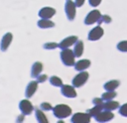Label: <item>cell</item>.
Here are the masks:
<instances>
[{"label": "cell", "mask_w": 127, "mask_h": 123, "mask_svg": "<svg viewBox=\"0 0 127 123\" xmlns=\"http://www.w3.org/2000/svg\"><path fill=\"white\" fill-rule=\"evenodd\" d=\"M54 115L59 119H64L71 114V108L66 104H58L53 107Z\"/></svg>", "instance_id": "1"}, {"label": "cell", "mask_w": 127, "mask_h": 123, "mask_svg": "<svg viewBox=\"0 0 127 123\" xmlns=\"http://www.w3.org/2000/svg\"><path fill=\"white\" fill-rule=\"evenodd\" d=\"M74 54H73V51L69 50L68 48L66 49H63L62 52H61V60L63 62V63L64 65H67V66H71V65H74Z\"/></svg>", "instance_id": "2"}, {"label": "cell", "mask_w": 127, "mask_h": 123, "mask_svg": "<svg viewBox=\"0 0 127 123\" xmlns=\"http://www.w3.org/2000/svg\"><path fill=\"white\" fill-rule=\"evenodd\" d=\"M87 79H88V72L81 70V72H79L78 74H76L73 77L71 83H72V85L74 87H80L86 82Z\"/></svg>", "instance_id": "3"}, {"label": "cell", "mask_w": 127, "mask_h": 123, "mask_svg": "<svg viewBox=\"0 0 127 123\" xmlns=\"http://www.w3.org/2000/svg\"><path fill=\"white\" fill-rule=\"evenodd\" d=\"M75 9H76V5L74 2H72L71 0H66L65 4H64V11L66 14V17L69 21H72L75 17Z\"/></svg>", "instance_id": "4"}, {"label": "cell", "mask_w": 127, "mask_h": 123, "mask_svg": "<svg viewBox=\"0 0 127 123\" xmlns=\"http://www.w3.org/2000/svg\"><path fill=\"white\" fill-rule=\"evenodd\" d=\"M91 116L88 113H81L77 112L72 115L71 117V122L72 123H87L90 121Z\"/></svg>", "instance_id": "5"}, {"label": "cell", "mask_w": 127, "mask_h": 123, "mask_svg": "<svg viewBox=\"0 0 127 123\" xmlns=\"http://www.w3.org/2000/svg\"><path fill=\"white\" fill-rule=\"evenodd\" d=\"M114 114L109 111V110H101L97 115L94 116L95 120L98 122H106V121H110L111 119H113Z\"/></svg>", "instance_id": "6"}, {"label": "cell", "mask_w": 127, "mask_h": 123, "mask_svg": "<svg viewBox=\"0 0 127 123\" xmlns=\"http://www.w3.org/2000/svg\"><path fill=\"white\" fill-rule=\"evenodd\" d=\"M100 16H101V14L98 10H92L86 15V17L84 19V24L85 25H91V24L97 22L98 19L100 18Z\"/></svg>", "instance_id": "7"}, {"label": "cell", "mask_w": 127, "mask_h": 123, "mask_svg": "<svg viewBox=\"0 0 127 123\" xmlns=\"http://www.w3.org/2000/svg\"><path fill=\"white\" fill-rule=\"evenodd\" d=\"M19 108H20L22 114H24V115H30V114L33 112V110H34V106H33L32 103H31L29 100H27V99H24V100H22V101L20 102Z\"/></svg>", "instance_id": "8"}, {"label": "cell", "mask_w": 127, "mask_h": 123, "mask_svg": "<svg viewBox=\"0 0 127 123\" xmlns=\"http://www.w3.org/2000/svg\"><path fill=\"white\" fill-rule=\"evenodd\" d=\"M77 40H78V39H77L76 36H69V37H66V38H64V40H62L61 43L58 44V48H60V49H62V50H63V49L69 48L70 46L74 45Z\"/></svg>", "instance_id": "9"}, {"label": "cell", "mask_w": 127, "mask_h": 123, "mask_svg": "<svg viewBox=\"0 0 127 123\" xmlns=\"http://www.w3.org/2000/svg\"><path fill=\"white\" fill-rule=\"evenodd\" d=\"M103 29L100 26H96L88 33V40L89 41H97L103 36Z\"/></svg>", "instance_id": "10"}, {"label": "cell", "mask_w": 127, "mask_h": 123, "mask_svg": "<svg viewBox=\"0 0 127 123\" xmlns=\"http://www.w3.org/2000/svg\"><path fill=\"white\" fill-rule=\"evenodd\" d=\"M62 89H61V92L64 96L65 97H69V98H73L76 96V91L74 89V86L72 85H67V84H64L61 86Z\"/></svg>", "instance_id": "11"}, {"label": "cell", "mask_w": 127, "mask_h": 123, "mask_svg": "<svg viewBox=\"0 0 127 123\" xmlns=\"http://www.w3.org/2000/svg\"><path fill=\"white\" fill-rule=\"evenodd\" d=\"M12 39H13V35L11 33H6L2 40H1V43H0V49L2 52H5L6 50H8L11 42H12Z\"/></svg>", "instance_id": "12"}, {"label": "cell", "mask_w": 127, "mask_h": 123, "mask_svg": "<svg viewBox=\"0 0 127 123\" xmlns=\"http://www.w3.org/2000/svg\"><path fill=\"white\" fill-rule=\"evenodd\" d=\"M56 14V9L52 7H44L39 11V16L43 19H50Z\"/></svg>", "instance_id": "13"}, {"label": "cell", "mask_w": 127, "mask_h": 123, "mask_svg": "<svg viewBox=\"0 0 127 123\" xmlns=\"http://www.w3.org/2000/svg\"><path fill=\"white\" fill-rule=\"evenodd\" d=\"M38 81L37 80H33V81H31V82H29V84H28V86H27V88H26V91H25V95H26V97H32L34 94H35V92L37 91V88H38Z\"/></svg>", "instance_id": "14"}, {"label": "cell", "mask_w": 127, "mask_h": 123, "mask_svg": "<svg viewBox=\"0 0 127 123\" xmlns=\"http://www.w3.org/2000/svg\"><path fill=\"white\" fill-rule=\"evenodd\" d=\"M43 70V63L40 62H36L33 63L32 68H31V76L37 77Z\"/></svg>", "instance_id": "15"}, {"label": "cell", "mask_w": 127, "mask_h": 123, "mask_svg": "<svg viewBox=\"0 0 127 123\" xmlns=\"http://www.w3.org/2000/svg\"><path fill=\"white\" fill-rule=\"evenodd\" d=\"M90 65V61L89 60H80V61H78L77 62H75L74 63V68L76 69V70H84L85 68H87L88 66Z\"/></svg>", "instance_id": "16"}, {"label": "cell", "mask_w": 127, "mask_h": 123, "mask_svg": "<svg viewBox=\"0 0 127 123\" xmlns=\"http://www.w3.org/2000/svg\"><path fill=\"white\" fill-rule=\"evenodd\" d=\"M83 53V42L82 41H76L74 44V49H73V54L76 58L81 57Z\"/></svg>", "instance_id": "17"}, {"label": "cell", "mask_w": 127, "mask_h": 123, "mask_svg": "<svg viewBox=\"0 0 127 123\" xmlns=\"http://www.w3.org/2000/svg\"><path fill=\"white\" fill-rule=\"evenodd\" d=\"M119 107V103L117 101H113L112 99L111 100H106V102L103 103V110H109V111H112V110H115Z\"/></svg>", "instance_id": "18"}, {"label": "cell", "mask_w": 127, "mask_h": 123, "mask_svg": "<svg viewBox=\"0 0 127 123\" xmlns=\"http://www.w3.org/2000/svg\"><path fill=\"white\" fill-rule=\"evenodd\" d=\"M38 26L42 29H47V28H53L55 26V23L52 22L49 19H41L38 21Z\"/></svg>", "instance_id": "19"}, {"label": "cell", "mask_w": 127, "mask_h": 123, "mask_svg": "<svg viewBox=\"0 0 127 123\" xmlns=\"http://www.w3.org/2000/svg\"><path fill=\"white\" fill-rule=\"evenodd\" d=\"M119 84H120V82L118 80H115V79L109 80L104 84V89L105 90H110V91L111 90H115V88H117L119 86Z\"/></svg>", "instance_id": "20"}, {"label": "cell", "mask_w": 127, "mask_h": 123, "mask_svg": "<svg viewBox=\"0 0 127 123\" xmlns=\"http://www.w3.org/2000/svg\"><path fill=\"white\" fill-rule=\"evenodd\" d=\"M36 118L38 120V122L40 123H47L49 120L46 117V115L44 114V112L42 111V109H36Z\"/></svg>", "instance_id": "21"}, {"label": "cell", "mask_w": 127, "mask_h": 123, "mask_svg": "<svg viewBox=\"0 0 127 123\" xmlns=\"http://www.w3.org/2000/svg\"><path fill=\"white\" fill-rule=\"evenodd\" d=\"M101 110H103V103H102V104H98V105H94L93 108L87 110V113H88L90 116H93V117H94V116L97 115Z\"/></svg>", "instance_id": "22"}, {"label": "cell", "mask_w": 127, "mask_h": 123, "mask_svg": "<svg viewBox=\"0 0 127 123\" xmlns=\"http://www.w3.org/2000/svg\"><path fill=\"white\" fill-rule=\"evenodd\" d=\"M116 96V92H114L113 90H106V92H104L103 94H102V96H101V98L103 99V100H111V99H113L114 97Z\"/></svg>", "instance_id": "23"}, {"label": "cell", "mask_w": 127, "mask_h": 123, "mask_svg": "<svg viewBox=\"0 0 127 123\" xmlns=\"http://www.w3.org/2000/svg\"><path fill=\"white\" fill-rule=\"evenodd\" d=\"M50 83H51L52 85H54V86H59V87H61V86L63 85L62 79H61L60 77L56 76V75L51 76V78H50Z\"/></svg>", "instance_id": "24"}, {"label": "cell", "mask_w": 127, "mask_h": 123, "mask_svg": "<svg viewBox=\"0 0 127 123\" xmlns=\"http://www.w3.org/2000/svg\"><path fill=\"white\" fill-rule=\"evenodd\" d=\"M117 49L120 52H127V41H121L117 44Z\"/></svg>", "instance_id": "25"}, {"label": "cell", "mask_w": 127, "mask_h": 123, "mask_svg": "<svg viewBox=\"0 0 127 123\" xmlns=\"http://www.w3.org/2000/svg\"><path fill=\"white\" fill-rule=\"evenodd\" d=\"M102 22H103V23H106V24L110 23V22H111V17L108 16V15H102V16H100V18L98 19L97 23H98V24H101Z\"/></svg>", "instance_id": "26"}, {"label": "cell", "mask_w": 127, "mask_h": 123, "mask_svg": "<svg viewBox=\"0 0 127 123\" xmlns=\"http://www.w3.org/2000/svg\"><path fill=\"white\" fill-rule=\"evenodd\" d=\"M58 48V44L57 43H54V42H50V43H46L44 44V49L46 50H54Z\"/></svg>", "instance_id": "27"}, {"label": "cell", "mask_w": 127, "mask_h": 123, "mask_svg": "<svg viewBox=\"0 0 127 123\" xmlns=\"http://www.w3.org/2000/svg\"><path fill=\"white\" fill-rule=\"evenodd\" d=\"M40 108H41L42 110H45V111L53 110V106H52L50 103H48V102H43V103H41Z\"/></svg>", "instance_id": "28"}, {"label": "cell", "mask_w": 127, "mask_h": 123, "mask_svg": "<svg viewBox=\"0 0 127 123\" xmlns=\"http://www.w3.org/2000/svg\"><path fill=\"white\" fill-rule=\"evenodd\" d=\"M119 113H120L122 116L127 117V103L123 104V105L119 108Z\"/></svg>", "instance_id": "29"}, {"label": "cell", "mask_w": 127, "mask_h": 123, "mask_svg": "<svg viewBox=\"0 0 127 123\" xmlns=\"http://www.w3.org/2000/svg\"><path fill=\"white\" fill-rule=\"evenodd\" d=\"M47 78H48V76L46 75V74H39L38 76H37V81L39 82V83H42V82H45L46 80H47Z\"/></svg>", "instance_id": "30"}, {"label": "cell", "mask_w": 127, "mask_h": 123, "mask_svg": "<svg viewBox=\"0 0 127 123\" xmlns=\"http://www.w3.org/2000/svg\"><path fill=\"white\" fill-rule=\"evenodd\" d=\"M88 1H89V4L91 6H93V7L98 6L100 4V2H101V0H88Z\"/></svg>", "instance_id": "31"}, {"label": "cell", "mask_w": 127, "mask_h": 123, "mask_svg": "<svg viewBox=\"0 0 127 123\" xmlns=\"http://www.w3.org/2000/svg\"><path fill=\"white\" fill-rule=\"evenodd\" d=\"M92 103L94 104V105H98V104H102L103 103V99L102 98H94L93 100H92Z\"/></svg>", "instance_id": "32"}, {"label": "cell", "mask_w": 127, "mask_h": 123, "mask_svg": "<svg viewBox=\"0 0 127 123\" xmlns=\"http://www.w3.org/2000/svg\"><path fill=\"white\" fill-rule=\"evenodd\" d=\"M84 1L85 0H75V5H76V7H81L82 5H83V3H84Z\"/></svg>", "instance_id": "33"}, {"label": "cell", "mask_w": 127, "mask_h": 123, "mask_svg": "<svg viewBox=\"0 0 127 123\" xmlns=\"http://www.w3.org/2000/svg\"><path fill=\"white\" fill-rule=\"evenodd\" d=\"M24 119H25V117H24V114H22V115H19V116H18V118L16 119V121L20 123V122L24 121Z\"/></svg>", "instance_id": "34"}]
</instances>
